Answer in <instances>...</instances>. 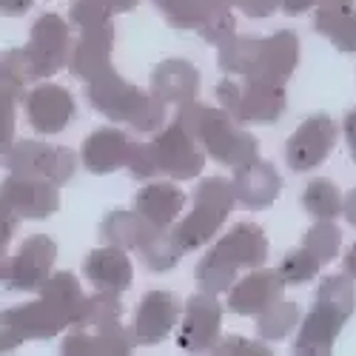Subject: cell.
Masks as SVG:
<instances>
[{
  "label": "cell",
  "mask_w": 356,
  "mask_h": 356,
  "mask_svg": "<svg viewBox=\"0 0 356 356\" xmlns=\"http://www.w3.org/2000/svg\"><path fill=\"white\" fill-rule=\"evenodd\" d=\"M152 95H157L165 106H183L197 100L200 95V72L194 63L180 60V57H171L154 66L152 72Z\"/></svg>",
  "instance_id": "cell-26"
},
{
  "label": "cell",
  "mask_w": 356,
  "mask_h": 356,
  "mask_svg": "<svg viewBox=\"0 0 356 356\" xmlns=\"http://www.w3.org/2000/svg\"><path fill=\"white\" fill-rule=\"evenodd\" d=\"M83 277L92 282L97 291L123 293V291L131 288L134 268H131V259L126 257L123 248L106 245V248H95L83 259Z\"/></svg>",
  "instance_id": "cell-25"
},
{
  "label": "cell",
  "mask_w": 356,
  "mask_h": 356,
  "mask_svg": "<svg viewBox=\"0 0 356 356\" xmlns=\"http://www.w3.org/2000/svg\"><path fill=\"white\" fill-rule=\"evenodd\" d=\"M174 120H180L186 129H191L197 134V140L202 143L205 154L211 160H217L234 171L259 157L257 137L248 134L225 108H209V106L191 100L177 108Z\"/></svg>",
  "instance_id": "cell-3"
},
{
  "label": "cell",
  "mask_w": 356,
  "mask_h": 356,
  "mask_svg": "<svg viewBox=\"0 0 356 356\" xmlns=\"http://www.w3.org/2000/svg\"><path fill=\"white\" fill-rule=\"evenodd\" d=\"M57 259V243L46 234H35L17 248V254L3 262V288L6 291H40Z\"/></svg>",
  "instance_id": "cell-11"
},
{
  "label": "cell",
  "mask_w": 356,
  "mask_h": 356,
  "mask_svg": "<svg viewBox=\"0 0 356 356\" xmlns=\"http://www.w3.org/2000/svg\"><path fill=\"white\" fill-rule=\"evenodd\" d=\"M316 35L328 38L339 51H356V6L353 0H322L314 15Z\"/></svg>",
  "instance_id": "cell-27"
},
{
  "label": "cell",
  "mask_w": 356,
  "mask_h": 356,
  "mask_svg": "<svg viewBox=\"0 0 356 356\" xmlns=\"http://www.w3.org/2000/svg\"><path fill=\"white\" fill-rule=\"evenodd\" d=\"M337 143V126L328 114H311L308 120L296 129L285 145V163L291 171L302 174L328 160Z\"/></svg>",
  "instance_id": "cell-14"
},
{
  "label": "cell",
  "mask_w": 356,
  "mask_h": 356,
  "mask_svg": "<svg viewBox=\"0 0 356 356\" xmlns=\"http://www.w3.org/2000/svg\"><path fill=\"white\" fill-rule=\"evenodd\" d=\"M220 325H222V305L214 300V293H194L188 296L183 325L177 328V348L186 353H205L214 350L220 342Z\"/></svg>",
  "instance_id": "cell-13"
},
{
  "label": "cell",
  "mask_w": 356,
  "mask_h": 356,
  "mask_svg": "<svg viewBox=\"0 0 356 356\" xmlns=\"http://www.w3.org/2000/svg\"><path fill=\"white\" fill-rule=\"evenodd\" d=\"M322 0H282V15L288 17H296V15H305L308 9L319 6Z\"/></svg>",
  "instance_id": "cell-40"
},
{
  "label": "cell",
  "mask_w": 356,
  "mask_h": 356,
  "mask_svg": "<svg viewBox=\"0 0 356 356\" xmlns=\"http://www.w3.org/2000/svg\"><path fill=\"white\" fill-rule=\"evenodd\" d=\"M300 202L314 220H337L345 209V200H342L339 188L331 180H325V177H316V180H311L305 186Z\"/></svg>",
  "instance_id": "cell-30"
},
{
  "label": "cell",
  "mask_w": 356,
  "mask_h": 356,
  "mask_svg": "<svg viewBox=\"0 0 356 356\" xmlns=\"http://www.w3.org/2000/svg\"><path fill=\"white\" fill-rule=\"evenodd\" d=\"M0 209L17 220H46L60 209V186L43 177L12 174L0 186Z\"/></svg>",
  "instance_id": "cell-10"
},
{
  "label": "cell",
  "mask_w": 356,
  "mask_h": 356,
  "mask_svg": "<svg viewBox=\"0 0 356 356\" xmlns=\"http://www.w3.org/2000/svg\"><path fill=\"white\" fill-rule=\"evenodd\" d=\"M296 66H300V38L288 29L268 38L234 35L225 46H220V69L254 83L285 88Z\"/></svg>",
  "instance_id": "cell-1"
},
{
  "label": "cell",
  "mask_w": 356,
  "mask_h": 356,
  "mask_svg": "<svg viewBox=\"0 0 356 356\" xmlns=\"http://www.w3.org/2000/svg\"><path fill=\"white\" fill-rule=\"evenodd\" d=\"M342 134H345V143H348V154H350V160L356 163V108L345 114Z\"/></svg>",
  "instance_id": "cell-39"
},
{
  "label": "cell",
  "mask_w": 356,
  "mask_h": 356,
  "mask_svg": "<svg viewBox=\"0 0 356 356\" xmlns=\"http://www.w3.org/2000/svg\"><path fill=\"white\" fill-rule=\"evenodd\" d=\"M348 319L339 316L337 311L314 302V308L305 314L300 325V337L293 339V353L296 356H328L337 345V337L342 334V325Z\"/></svg>",
  "instance_id": "cell-24"
},
{
  "label": "cell",
  "mask_w": 356,
  "mask_h": 356,
  "mask_svg": "<svg viewBox=\"0 0 356 356\" xmlns=\"http://www.w3.org/2000/svg\"><path fill=\"white\" fill-rule=\"evenodd\" d=\"M296 325H300V305L288 302V300H277L262 314H257V334L268 342L285 339Z\"/></svg>",
  "instance_id": "cell-31"
},
{
  "label": "cell",
  "mask_w": 356,
  "mask_h": 356,
  "mask_svg": "<svg viewBox=\"0 0 356 356\" xmlns=\"http://www.w3.org/2000/svg\"><path fill=\"white\" fill-rule=\"evenodd\" d=\"M120 316H123L120 293H114V291H97L95 296H86V302H83L77 319L72 322V328H77V331L108 328V325L120 322Z\"/></svg>",
  "instance_id": "cell-29"
},
{
  "label": "cell",
  "mask_w": 356,
  "mask_h": 356,
  "mask_svg": "<svg viewBox=\"0 0 356 356\" xmlns=\"http://www.w3.org/2000/svg\"><path fill=\"white\" fill-rule=\"evenodd\" d=\"M234 186L222 177H205L200 186L194 188L191 197V211L183 222H177L174 240L180 243L183 251H197L202 245H209L214 236L220 234L222 222L228 220L234 209Z\"/></svg>",
  "instance_id": "cell-5"
},
{
  "label": "cell",
  "mask_w": 356,
  "mask_h": 356,
  "mask_svg": "<svg viewBox=\"0 0 356 356\" xmlns=\"http://www.w3.org/2000/svg\"><path fill=\"white\" fill-rule=\"evenodd\" d=\"M180 316V300L171 291H148L134 314V337L140 345L163 342L177 325Z\"/></svg>",
  "instance_id": "cell-18"
},
{
  "label": "cell",
  "mask_w": 356,
  "mask_h": 356,
  "mask_svg": "<svg viewBox=\"0 0 356 356\" xmlns=\"http://www.w3.org/2000/svg\"><path fill=\"white\" fill-rule=\"evenodd\" d=\"M231 186H234L236 202H243L251 211H262L277 202V197L282 191V177L277 174V168L271 163L257 157L254 163L234 171Z\"/></svg>",
  "instance_id": "cell-21"
},
{
  "label": "cell",
  "mask_w": 356,
  "mask_h": 356,
  "mask_svg": "<svg viewBox=\"0 0 356 356\" xmlns=\"http://www.w3.org/2000/svg\"><path fill=\"white\" fill-rule=\"evenodd\" d=\"M26 120L38 134H60L77 111L69 88L57 83H40L23 97Z\"/></svg>",
  "instance_id": "cell-15"
},
{
  "label": "cell",
  "mask_w": 356,
  "mask_h": 356,
  "mask_svg": "<svg viewBox=\"0 0 356 356\" xmlns=\"http://www.w3.org/2000/svg\"><path fill=\"white\" fill-rule=\"evenodd\" d=\"M111 49H114V26H100L80 32L72 57H69V72L80 80H95L103 72L111 69Z\"/></svg>",
  "instance_id": "cell-22"
},
{
  "label": "cell",
  "mask_w": 356,
  "mask_h": 356,
  "mask_svg": "<svg viewBox=\"0 0 356 356\" xmlns=\"http://www.w3.org/2000/svg\"><path fill=\"white\" fill-rule=\"evenodd\" d=\"M234 6L248 17H271L274 12H282V0H234Z\"/></svg>",
  "instance_id": "cell-38"
},
{
  "label": "cell",
  "mask_w": 356,
  "mask_h": 356,
  "mask_svg": "<svg viewBox=\"0 0 356 356\" xmlns=\"http://www.w3.org/2000/svg\"><path fill=\"white\" fill-rule=\"evenodd\" d=\"M108 3H111L114 15H117V12H131V9L140 3V0H108Z\"/></svg>",
  "instance_id": "cell-44"
},
{
  "label": "cell",
  "mask_w": 356,
  "mask_h": 356,
  "mask_svg": "<svg viewBox=\"0 0 356 356\" xmlns=\"http://www.w3.org/2000/svg\"><path fill=\"white\" fill-rule=\"evenodd\" d=\"M32 80H40L38 72H35V63L29 57L26 49H9L0 60V88L17 95V97H26V86Z\"/></svg>",
  "instance_id": "cell-32"
},
{
  "label": "cell",
  "mask_w": 356,
  "mask_h": 356,
  "mask_svg": "<svg viewBox=\"0 0 356 356\" xmlns=\"http://www.w3.org/2000/svg\"><path fill=\"white\" fill-rule=\"evenodd\" d=\"M228 3H231V6H234V0H228Z\"/></svg>",
  "instance_id": "cell-45"
},
{
  "label": "cell",
  "mask_w": 356,
  "mask_h": 356,
  "mask_svg": "<svg viewBox=\"0 0 356 356\" xmlns=\"http://www.w3.org/2000/svg\"><path fill=\"white\" fill-rule=\"evenodd\" d=\"M74 40H72V29L60 15H40L32 26V38H29V57L35 63L38 77H51L63 66H69Z\"/></svg>",
  "instance_id": "cell-12"
},
{
  "label": "cell",
  "mask_w": 356,
  "mask_h": 356,
  "mask_svg": "<svg viewBox=\"0 0 356 356\" xmlns=\"http://www.w3.org/2000/svg\"><path fill=\"white\" fill-rule=\"evenodd\" d=\"M134 209L157 228H168L186 209V194L174 183H148L145 188L137 191Z\"/></svg>",
  "instance_id": "cell-28"
},
{
  "label": "cell",
  "mask_w": 356,
  "mask_h": 356,
  "mask_svg": "<svg viewBox=\"0 0 356 356\" xmlns=\"http://www.w3.org/2000/svg\"><path fill=\"white\" fill-rule=\"evenodd\" d=\"M111 3L108 0H74L69 9V26L77 32H88V29H100L111 23Z\"/></svg>",
  "instance_id": "cell-34"
},
{
  "label": "cell",
  "mask_w": 356,
  "mask_h": 356,
  "mask_svg": "<svg viewBox=\"0 0 356 356\" xmlns=\"http://www.w3.org/2000/svg\"><path fill=\"white\" fill-rule=\"evenodd\" d=\"M302 245H305L322 265H328V262L339 254V248H342V231L334 225V220H316V222L308 228Z\"/></svg>",
  "instance_id": "cell-33"
},
{
  "label": "cell",
  "mask_w": 356,
  "mask_h": 356,
  "mask_svg": "<svg viewBox=\"0 0 356 356\" xmlns=\"http://www.w3.org/2000/svg\"><path fill=\"white\" fill-rule=\"evenodd\" d=\"M157 12L180 32H197L217 49L234 38V15L228 0H152Z\"/></svg>",
  "instance_id": "cell-8"
},
{
  "label": "cell",
  "mask_w": 356,
  "mask_h": 356,
  "mask_svg": "<svg viewBox=\"0 0 356 356\" xmlns=\"http://www.w3.org/2000/svg\"><path fill=\"white\" fill-rule=\"evenodd\" d=\"M214 259H220L234 274L240 268H262L268 259V240L259 225L254 222H236L228 234H222L209 251Z\"/></svg>",
  "instance_id": "cell-16"
},
{
  "label": "cell",
  "mask_w": 356,
  "mask_h": 356,
  "mask_svg": "<svg viewBox=\"0 0 356 356\" xmlns=\"http://www.w3.org/2000/svg\"><path fill=\"white\" fill-rule=\"evenodd\" d=\"M137 345L134 331L129 334L120 322L108 328H92V331H72L63 339L60 353L63 356H129Z\"/></svg>",
  "instance_id": "cell-23"
},
{
  "label": "cell",
  "mask_w": 356,
  "mask_h": 356,
  "mask_svg": "<svg viewBox=\"0 0 356 356\" xmlns=\"http://www.w3.org/2000/svg\"><path fill=\"white\" fill-rule=\"evenodd\" d=\"M86 97L95 111L114 123H129L134 131H160L165 123V103L123 80L114 66L86 83Z\"/></svg>",
  "instance_id": "cell-4"
},
{
  "label": "cell",
  "mask_w": 356,
  "mask_h": 356,
  "mask_svg": "<svg viewBox=\"0 0 356 356\" xmlns=\"http://www.w3.org/2000/svg\"><path fill=\"white\" fill-rule=\"evenodd\" d=\"M134 143L137 140H131L123 129L103 126V129H97V131H92L86 137L83 152H80V163L92 174H111L117 168L129 165Z\"/></svg>",
  "instance_id": "cell-19"
},
{
  "label": "cell",
  "mask_w": 356,
  "mask_h": 356,
  "mask_svg": "<svg viewBox=\"0 0 356 356\" xmlns=\"http://www.w3.org/2000/svg\"><path fill=\"white\" fill-rule=\"evenodd\" d=\"M74 322V311L40 293L38 302L0 314V350H15L26 339H51Z\"/></svg>",
  "instance_id": "cell-7"
},
{
  "label": "cell",
  "mask_w": 356,
  "mask_h": 356,
  "mask_svg": "<svg viewBox=\"0 0 356 356\" xmlns=\"http://www.w3.org/2000/svg\"><path fill=\"white\" fill-rule=\"evenodd\" d=\"M205 165V148L191 129L180 120H171L165 129L154 134L152 143H134L129 160V174L134 180H152V177H171V180H191Z\"/></svg>",
  "instance_id": "cell-2"
},
{
  "label": "cell",
  "mask_w": 356,
  "mask_h": 356,
  "mask_svg": "<svg viewBox=\"0 0 356 356\" xmlns=\"http://www.w3.org/2000/svg\"><path fill=\"white\" fill-rule=\"evenodd\" d=\"M285 285L288 282L280 268H251L248 277L234 282V288L228 291V311L236 316H257L277 300H282Z\"/></svg>",
  "instance_id": "cell-17"
},
{
  "label": "cell",
  "mask_w": 356,
  "mask_h": 356,
  "mask_svg": "<svg viewBox=\"0 0 356 356\" xmlns=\"http://www.w3.org/2000/svg\"><path fill=\"white\" fill-rule=\"evenodd\" d=\"M32 3L35 0H0V12H3V17H20L29 12Z\"/></svg>",
  "instance_id": "cell-41"
},
{
  "label": "cell",
  "mask_w": 356,
  "mask_h": 356,
  "mask_svg": "<svg viewBox=\"0 0 356 356\" xmlns=\"http://www.w3.org/2000/svg\"><path fill=\"white\" fill-rule=\"evenodd\" d=\"M217 100L240 126H271L288 106L282 86H265L236 74L217 83Z\"/></svg>",
  "instance_id": "cell-6"
},
{
  "label": "cell",
  "mask_w": 356,
  "mask_h": 356,
  "mask_svg": "<svg viewBox=\"0 0 356 356\" xmlns=\"http://www.w3.org/2000/svg\"><path fill=\"white\" fill-rule=\"evenodd\" d=\"M280 271H282L288 285H305L322 271V262L305 245H300V248H293V251L285 254V259L280 262Z\"/></svg>",
  "instance_id": "cell-35"
},
{
  "label": "cell",
  "mask_w": 356,
  "mask_h": 356,
  "mask_svg": "<svg viewBox=\"0 0 356 356\" xmlns=\"http://www.w3.org/2000/svg\"><path fill=\"white\" fill-rule=\"evenodd\" d=\"M342 268H345V274H348V277H353V280H356V243L348 248V254H345V259H342Z\"/></svg>",
  "instance_id": "cell-43"
},
{
  "label": "cell",
  "mask_w": 356,
  "mask_h": 356,
  "mask_svg": "<svg viewBox=\"0 0 356 356\" xmlns=\"http://www.w3.org/2000/svg\"><path fill=\"white\" fill-rule=\"evenodd\" d=\"M3 165L12 174H29V177H43L57 186H66L74 171L77 157L66 145H49L38 140H17L9 152H3Z\"/></svg>",
  "instance_id": "cell-9"
},
{
  "label": "cell",
  "mask_w": 356,
  "mask_h": 356,
  "mask_svg": "<svg viewBox=\"0 0 356 356\" xmlns=\"http://www.w3.org/2000/svg\"><path fill=\"white\" fill-rule=\"evenodd\" d=\"M163 231L165 228H157L154 222H148L137 209L134 211L114 209L100 222V240L106 245H117V248H123V251L145 254Z\"/></svg>",
  "instance_id": "cell-20"
},
{
  "label": "cell",
  "mask_w": 356,
  "mask_h": 356,
  "mask_svg": "<svg viewBox=\"0 0 356 356\" xmlns=\"http://www.w3.org/2000/svg\"><path fill=\"white\" fill-rule=\"evenodd\" d=\"M342 217L356 228V188L348 194V200H345V209H342Z\"/></svg>",
  "instance_id": "cell-42"
},
{
  "label": "cell",
  "mask_w": 356,
  "mask_h": 356,
  "mask_svg": "<svg viewBox=\"0 0 356 356\" xmlns=\"http://www.w3.org/2000/svg\"><path fill=\"white\" fill-rule=\"evenodd\" d=\"M211 353L214 356H268L271 350L262 342H251V339H243V337H225L214 345Z\"/></svg>",
  "instance_id": "cell-36"
},
{
  "label": "cell",
  "mask_w": 356,
  "mask_h": 356,
  "mask_svg": "<svg viewBox=\"0 0 356 356\" xmlns=\"http://www.w3.org/2000/svg\"><path fill=\"white\" fill-rule=\"evenodd\" d=\"M20 97L6 92V88H0V145H3V152L15 145V103Z\"/></svg>",
  "instance_id": "cell-37"
}]
</instances>
